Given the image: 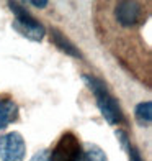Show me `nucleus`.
<instances>
[{"instance_id": "12", "label": "nucleus", "mask_w": 152, "mask_h": 161, "mask_svg": "<svg viewBox=\"0 0 152 161\" xmlns=\"http://www.w3.org/2000/svg\"><path fill=\"white\" fill-rule=\"evenodd\" d=\"M30 161H51V153L48 150H43L39 153H36Z\"/></svg>"}, {"instance_id": "1", "label": "nucleus", "mask_w": 152, "mask_h": 161, "mask_svg": "<svg viewBox=\"0 0 152 161\" xmlns=\"http://www.w3.org/2000/svg\"><path fill=\"white\" fill-rule=\"evenodd\" d=\"M82 80L93 92V96L97 99V107L100 108L103 119L110 123V125H118V123H121L123 122L121 107L118 104V100L108 92V87L103 80L95 77V76H90V74H84Z\"/></svg>"}, {"instance_id": "3", "label": "nucleus", "mask_w": 152, "mask_h": 161, "mask_svg": "<svg viewBox=\"0 0 152 161\" xmlns=\"http://www.w3.org/2000/svg\"><path fill=\"white\" fill-rule=\"evenodd\" d=\"M26 155V145L21 133L10 131L0 136V159L2 161H23Z\"/></svg>"}, {"instance_id": "8", "label": "nucleus", "mask_w": 152, "mask_h": 161, "mask_svg": "<svg viewBox=\"0 0 152 161\" xmlns=\"http://www.w3.org/2000/svg\"><path fill=\"white\" fill-rule=\"evenodd\" d=\"M75 161H108L105 151L98 145L93 143H85L84 150H80Z\"/></svg>"}, {"instance_id": "9", "label": "nucleus", "mask_w": 152, "mask_h": 161, "mask_svg": "<svg viewBox=\"0 0 152 161\" xmlns=\"http://www.w3.org/2000/svg\"><path fill=\"white\" fill-rule=\"evenodd\" d=\"M134 117L141 127H149L152 122V102L150 100L139 102L134 108Z\"/></svg>"}, {"instance_id": "6", "label": "nucleus", "mask_w": 152, "mask_h": 161, "mask_svg": "<svg viewBox=\"0 0 152 161\" xmlns=\"http://www.w3.org/2000/svg\"><path fill=\"white\" fill-rule=\"evenodd\" d=\"M51 43H53L54 46H57L62 53H66L72 58H82V53L77 49V46L72 43L69 38H66L57 28H51Z\"/></svg>"}, {"instance_id": "2", "label": "nucleus", "mask_w": 152, "mask_h": 161, "mask_svg": "<svg viewBox=\"0 0 152 161\" xmlns=\"http://www.w3.org/2000/svg\"><path fill=\"white\" fill-rule=\"evenodd\" d=\"M10 10L15 13V21H13V28L25 38L31 41H41L46 35V28L43 26L38 20H36L25 7H21L18 2H8Z\"/></svg>"}, {"instance_id": "10", "label": "nucleus", "mask_w": 152, "mask_h": 161, "mask_svg": "<svg viewBox=\"0 0 152 161\" xmlns=\"http://www.w3.org/2000/svg\"><path fill=\"white\" fill-rule=\"evenodd\" d=\"M116 136H118V142H119V145H121V148L128 151V148L131 146V145H129V136H128V133H126L124 130H116Z\"/></svg>"}, {"instance_id": "4", "label": "nucleus", "mask_w": 152, "mask_h": 161, "mask_svg": "<svg viewBox=\"0 0 152 161\" xmlns=\"http://www.w3.org/2000/svg\"><path fill=\"white\" fill-rule=\"evenodd\" d=\"M79 153H80V146H79L75 136L67 133L61 138L59 145L53 151L51 161H75Z\"/></svg>"}, {"instance_id": "7", "label": "nucleus", "mask_w": 152, "mask_h": 161, "mask_svg": "<svg viewBox=\"0 0 152 161\" xmlns=\"http://www.w3.org/2000/svg\"><path fill=\"white\" fill-rule=\"evenodd\" d=\"M18 117V105L12 99L0 100V130H3L15 122Z\"/></svg>"}, {"instance_id": "11", "label": "nucleus", "mask_w": 152, "mask_h": 161, "mask_svg": "<svg viewBox=\"0 0 152 161\" xmlns=\"http://www.w3.org/2000/svg\"><path fill=\"white\" fill-rule=\"evenodd\" d=\"M128 156H129V161H144L136 146H129L128 148Z\"/></svg>"}, {"instance_id": "5", "label": "nucleus", "mask_w": 152, "mask_h": 161, "mask_svg": "<svg viewBox=\"0 0 152 161\" xmlns=\"http://www.w3.org/2000/svg\"><path fill=\"white\" fill-rule=\"evenodd\" d=\"M141 5L137 2H129V0H124V2H118L116 8H114V17H116L118 23L123 26H133L139 21L141 17Z\"/></svg>"}, {"instance_id": "13", "label": "nucleus", "mask_w": 152, "mask_h": 161, "mask_svg": "<svg viewBox=\"0 0 152 161\" xmlns=\"http://www.w3.org/2000/svg\"><path fill=\"white\" fill-rule=\"evenodd\" d=\"M30 3L38 7V8H44V7L48 5V0H30Z\"/></svg>"}]
</instances>
